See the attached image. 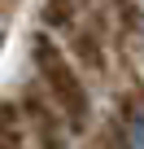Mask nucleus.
Segmentation results:
<instances>
[{
	"label": "nucleus",
	"instance_id": "f257e3e1",
	"mask_svg": "<svg viewBox=\"0 0 144 149\" xmlns=\"http://www.w3.org/2000/svg\"><path fill=\"white\" fill-rule=\"evenodd\" d=\"M35 66H39V74H44V79H48V92H52L57 110L70 118V127H88V92L79 88V79H74V74H70V66L61 61V53H57V48H48V44L39 40Z\"/></svg>",
	"mask_w": 144,
	"mask_h": 149
}]
</instances>
